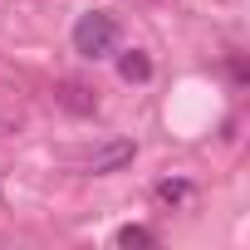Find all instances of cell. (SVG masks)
I'll return each mask as SVG.
<instances>
[{
    "mask_svg": "<svg viewBox=\"0 0 250 250\" xmlns=\"http://www.w3.org/2000/svg\"><path fill=\"white\" fill-rule=\"evenodd\" d=\"M74 49L83 59H108L118 49V20L108 10H83L74 20Z\"/></svg>",
    "mask_w": 250,
    "mask_h": 250,
    "instance_id": "6da1fadb",
    "label": "cell"
},
{
    "mask_svg": "<svg viewBox=\"0 0 250 250\" xmlns=\"http://www.w3.org/2000/svg\"><path fill=\"white\" fill-rule=\"evenodd\" d=\"M133 152H138V147H133L128 138H118V143H103V147L88 157V172H93V177H103V172H118V167H128V162H133Z\"/></svg>",
    "mask_w": 250,
    "mask_h": 250,
    "instance_id": "7a4b0ae2",
    "label": "cell"
},
{
    "mask_svg": "<svg viewBox=\"0 0 250 250\" xmlns=\"http://www.w3.org/2000/svg\"><path fill=\"white\" fill-rule=\"evenodd\" d=\"M59 103H64L69 113H83V118H88V113H98V98H93L79 79H64V83H59Z\"/></svg>",
    "mask_w": 250,
    "mask_h": 250,
    "instance_id": "3957f363",
    "label": "cell"
},
{
    "mask_svg": "<svg viewBox=\"0 0 250 250\" xmlns=\"http://www.w3.org/2000/svg\"><path fill=\"white\" fill-rule=\"evenodd\" d=\"M118 74L128 79V83H147L152 79V59L143 49H128V54H118Z\"/></svg>",
    "mask_w": 250,
    "mask_h": 250,
    "instance_id": "277c9868",
    "label": "cell"
},
{
    "mask_svg": "<svg viewBox=\"0 0 250 250\" xmlns=\"http://www.w3.org/2000/svg\"><path fill=\"white\" fill-rule=\"evenodd\" d=\"M123 250H152L157 245V235L147 230V226H118V235H113Z\"/></svg>",
    "mask_w": 250,
    "mask_h": 250,
    "instance_id": "5b68a950",
    "label": "cell"
},
{
    "mask_svg": "<svg viewBox=\"0 0 250 250\" xmlns=\"http://www.w3.org/2000/svg\"><path fill=\"white\" fill-rule=\"evenodd\" d=\"M157 201H162V206H182V201H191V182H157Z\"/></svg>",
    "mask_w": 250,
    "mask_h": 250,
    "instance_id": "8992f818",
    "label": "cell"
}]
</instances>
